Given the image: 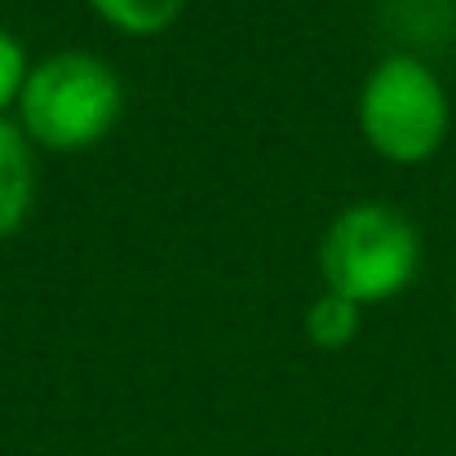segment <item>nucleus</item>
<instances>
[{"label": "nucleus", "mask_w": 456, "mask_h": 456, "mask_svg": "<svg viewBox=\"0 0 456 456\" xmlns=\"http://www.w3.org/2000/svg\"><path fill=\"white\" fill-rule=\"evenodd\" d=\"M417 257H421L417 226L390 204L346 208L319 244V271L328 289L350 297L354 305L395 297L417 275Z\"/></svg>", "instance_id": "f257e3e1"}, {"label": "nucleus", "mask_w": 456, "mask_h": 456, "mask_svg": "<svg viewBox=\"0 0 456 456\" xmlns=\"http://www.w3.org/2000/svg\"><path fill=\"white\" fill-rule=\"evenodd\" d=\"M359 125L368 142L395 164L430 159L448 134V94L421 58L395 53L368 76Z\"/></svg>", "instance_id": "7ed1b4c3"}, {"label": "nucleus", "mask_w": 456, "mask_h": 456, "mask_svg": "<svg viewBox=\"0 0 456 456\" xmlns=\"http://www.w3.org/2000/svg\"><path fill=\"white\" fill-rule=\"evenodd\" d=\"M120 116V80L94 53H58L22 85V125L40 147L80 151Z\"/></svg>", "instance_id": "f03ea898"}, {"label": "nucleus", "mask_w": 456, "mask_h": 456, "mask_svg": "<svg viewBox=\"0 0 456 456\" xmlns=\"http://www.w3.org/2000/svg\"><path fill=\"white\" fill-rule=\"evenodd\" d=\"M305 328H310V341L323 346V350L346 346L354 337V328H359V305L350 302V297H341V293H323L319 302L310 305Z\"/></svg>", "instance_id": "39448f33"}, {"label": "nucleus", "mask_w": 456, "mask_h": 456, "mask_svg": "<svg viewBox=\"0 0 456 456\" xmlns=\"http://www.w3.org/2000/svg\"><path fill=\"white\" fill-rule=\"evenodd\" d=\"M22 85H27V58H22V45H18L9 31H0V111L13 102V94H22Z\"/></svg>", "instance_id": "0eeeda50"}, {"label": "nucleus", "mask_w": 456, "mask_h": 456, "mask_svg": "<svg viewBox=\"0 0 456 456\" xmlns=\"http://www.w3.org/2000/svg\"><path fill=\"white\" fill-rule=\"evenodd\" d=\"M98 13L125 31H164L186 0H94Z\"/></svg>", "instance_id": "423d86ee"}, {"label": "nucleus", "mask_w": 456, "mask_h": 456, "mask_svg": "<svg viewBox=\"0 0 456 456\" xmlns=\"http://www.w3.org/2000/svg\"><path fill=\"white\" fill-rule=\"evenodd\" d=\"M31 186H36L31 151H27L22 134L9 120H0V235L22 226V217L31 208Z\"/></svg>", "instance_id": "20e7f679"}]
</instances>
